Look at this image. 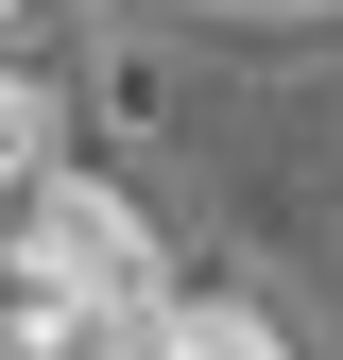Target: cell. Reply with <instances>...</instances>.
Wrapping results in <instances>:
<instances>
[{
    "mask_svg": "<svg viewBox=\"0 0 343 360\" xmlns=\"http://www.w3.org/2000/svg\"><path fill=\"white\" fill-rule=\"evenodd\" d=\"M0 18H18V0H0Z\"/></svg>",
    "mask_w": 343,
    "mask_h": 360,
    "instance_id": "obj_4",
    "label": "cell"
},
{
    "mask_svg": "<svg viewBox=\"0 0 343 360\" xmlns=\"http://www.w3.org/2000/svg\"><path fill=\"white\" fill-rule=\"evenodd\" d=\"M120 360H292V343H275V309H240V292H172L155 326H120Z\"/></svg>",
    "mask_w": 343,
    "mask_h": 360,
    "instance_id": "obj_2",
    "label": "cell"
},
{
    "mask_svg": "<svg viewBox=\"0 0 343 360\" xmlns=\"http://www.w3.org/2000/svg\"><path fill=\"white\" fill-rule=\"evenodd\" d=\"M34 172H52V155H34V86H18V69H0V206H18V189H34Z\"/></svg>",
    "mask_w": 343,
    "mask_h": 360,
    "instance_id": "obj_3",
    "label": "cell"
},
{
    "mask_svg": "<svg viewBox=\"0 0 343 360\" xmlns=\"http://www.w3.org/2000/svg\"><path fill=\"white\" fill-rule=\"evenodd\" d=\"M0 257H18V292L52 309V326H86V343H120V326H155V309H172L155 223L120 206L103 172H34V189H18V223H0Z\"/></svg>",
    "mask_w": 343,
    "mask_h": 360,
    "instance_id": "obj_1",
    "label": "cell"
}]
</instances>
